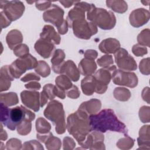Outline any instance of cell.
I'll list each match as a JSON object with an SVG mask.
<instances>
[{
	"mask_svg": "<svg viewBox=\"0 0 150 150\" xmlns=\"http://www.w3.org/2000/svg\"><path fill=\"white\" fill-rule=\"evenodd\" d=\"M1 95H2V96L9 98V99H6L5 98L4 99V103H3L4 105H5L6 106H11V105H13L16 104L18 103V97L17 98H12L13 97L17 96L16 94L15 93H5V94H1Z\"/></svg>",
	"mask_w": 150,
	"mask_h": 150,
	"instance_id": "cell-24",
	"label": "cell"
},
{
	"mask_svg": "<svg viewBox=\"0 0 150 150\" xmlns=\"http://www.w3.org/2000/svg\"><path fill=\"white\" fill-rule=\"evenodd\" d=\"M63 10L53 4L52 6L43 13L44 21L53 23L57 28L59 33L63 35L67 32V22L63 19Z\"/></svg>",
	"mask_w": 150,
	"mask_h": 150,
	"instance_id": "cell-6",
	"label": "cell"
},
{
	"mask_svg": "<svg viewBox=\"0 0 150 150\" xmlns=\"http://www.w3.org/2000/svg\"><path fill=\"white\" fill-rule=\"evenodd\" d=\"M42 70H45L47 72L50 73V67L47 63H46L44 61L39 60L38 62V64L37 65V67L35 69V71L38 73L39 74L41 75V73L42 72Z\"/></svg>",
	"mask_w": 150,
	"mask_h": 150,
	"instance_id": "cell-28",
	"label": "cell"
},
{
	"mask_svg": "<svg viewBox=\"0 0 150 150\" xmlns=\"http://www.w3.org/2000/svg\"><path fill=\"white\" fill-rule=\"evenodd\" d=\"M25 87L27 88H30L33 90H39L40 88V85L39 83L36 82H32L25 85Z\"/></svg>",
	"mask_w": 150,
	"mask_h": 150,
	"instance_id": "cell-35",
	"label": "cell"
},
{
	"mask_svg": "<svg viewBox=\"0 0 150 150\" xmlns=\"http://www.w3.org/2000/svg\"><path fill=\"white\" fill-rule=\"evenodd\" d=\"M1 121L5 126L11 130H15L17 127L28 115L33 112L23 105L9 108L1 103Z\"/></svg>",
	"mask_w": 150,
	"mask_h": 150,
	"instance_id": "cell-3",
	"label": "cell"
},
{
	"mask_svg": "<svg viewBox=\"0 0 150 150\" xmlns=\"http://www.w3.org/2000/svg\"><path fill=\"white\" fill-rule=\"evenodd\" d=\"M67 95L69 97H70L71 98H77L80 95L78 88L75 86H73L72 88H71L70 91H68L67 92Z\"/></svg>",
	"mask_w": 150,
	"mask_h": 150,
	"instance_id": "cell-31",
	"label": "cell"
},
{
	"mask_svg": "<svg viewBox=\"0 0 150 150\" xmlns=\"http://www.w3.org/2000/svg\"><path fill=\"white\" fill-rule=\"evenodd\" d=\"M57 73H65L74 81H78L80 77L76 66L71 60L63 62L59 67Z\"/></svg>",
	"mask_w": 150,
	"mask_h": 150,
	"instance_id": "cell-14",
	"label": "cell"
},
{
	"mask_svg": "<svg viewBox=\"0 0 150 150\" xmlns=\"http://www.w3.org/2000/svg\"><path fill=\"white\" fill-rule=\"evenodd\" d=\"M51 128V126L49 122H47L44 118H39L36 120V129L37 132L44 134L45 132H49Z\"/></svg>",
	"mask_w": 150,
	"mask_h": 150,
	"instance_id": "cell-22",
	"label": "cell"
},
{
	"mask_svg": "<svg viewBox=\"0 0 150 150\" xmlns=\"http://www.w3.org/2000/svg\"><path fill=\"white\" fill-rule=\"evenodd\" d=\"M114 92H115V93H121V92L123 93H124L125 94H127V93H130L129 91L125 88H115V90ZM117 100H120V101H127L129 97H128L127 96H125V95H122V94H120V95H117V96H114Z\"/></svg>",
	"mask_w": 150,
	"mask_h": 150,
	"instance_id": "cell-27",
	"label": "cell"
},
{
	"mask_svg": "<svg viewBox=\"0 0 150 150\" xmlns=\"http://www.w3.org/2000/svg\"><path fill=\"white\" fill-rule=\"evenodd\" d=\"M64 53L61 49H57L54 52V54L51 59V63H52V69L55 73H57L59 67L64 62Z\"/></svg>",
	"mask_w": 150,
	"mask_h": 150,
	"instance_id": "cell-20",
	"label": "cell"
},
{
	"mask_svg": "<svg viewBox=\"0 0 150 150\" xmlns=\"http://www.w3.org/2000/svg\"><path fill=\"white\" fill-rule=\"evenodd\" d=\"M81 88L86 95L90 96L95 91V80L93 76H88L82 80Z\"/></svg>",
	"mask_w": 150,
	"mask_h": 150,
	"instance_id": "cell-19",
	"label": "cell"
},
{
	"mask_svg": "<svg viewBox=\"0 0 150 150\" xmlns=\"http://www.w3.org/2000/svg\"><path fill=\"white\" fill-rule=\"evenodd\" d=\"M42 4H40V1H36V6L37 8H38L40 11L45 10L47 9L48 7H49L51 5V2L50 1H45L44 4H43V6L42 5Z\"/></svg>",
	"mask_w": 150,
	"mask_h": 150,
	"instance_id": "cell-33",
	"label": "cell"
},
{
	"mask_svg": "<svg viewBox=\"0 0 150 150\" xmlns=\"http://www.w3.org/2000/svg\"><path fill=\"white\" fill-rule=\"evenodd\" d=\"M5 4L1 5V8L9 21H15L20 18L25 10V6L21 1H4Z\"/></svg>",
	"mask_w": 150,
	"mask_h": 150,
	"instance_id": "cell-9",
	"label": "cell"
},
{
	"mask_svg": "<svg viewBox=\"0 0 150 150\" xmlns=\"http://www.w3.org/2000/svg\"><path fill=\"white\" fill-rule=\"evenodd\" d=\"M111 59H112L111 56L105 55V56H103L100 59H98L97 63L100 65V66L106 67L107 66H109L110 64H111L113 63V62H107V60H109Z\"/></svg>",
	"mask_w": 150,
	"mask_h": 150,
	"instance_id": "cell-30",
	"label": "cell"
},
{
	"mask_svg": "<svg viewBox=\"0 0 150 150\" xmlns=\"http://www.w3.org/2000/svg\"><path fill=\"white\" fill-rule=\"evenodd\" d=\"M115 60L118 67L124 70H135L137 69V63L126 50L119 48L115 53Z\"/></svg>",
	"mask_w": 150,
	"mask_h": 150,
	"instance_id": "cell-10",
	"label": "cell"
},
{
	"mask_svg": "<svg viewBox=\"0 0 150 150\" xmlns=\"http://www.w3.org/2000/svg\"><path fill=\"white\" fill-rule=\"evenodd\" d=\"M44 115L52 121L57 134H63L66 130L64 112L62 104L56 100L50 101L44 111Z\"/></svg>",
	"mask_w": 150,
	"mask_h": 150,
	"instance_id": "cell-4",
	"label": "cell"
},
{
	"mask_svg": "<svg viewBox=\"0 0 150 150\" xmlns=\"http://www.w3.org/2000/svg\"><path fill=\"white\" fill-rule=\"evenodd\" d=\"M38 62L31 54L20 57L13 62L9 66V70L12 76L16 79L19 78L26 70L32 69L37 66Z\"/></svg>",
	"mask_w": 150,
	"mask_h": 150,
	"instance_id": "cell-7",
	"label": "cell"
},
{
	"mask_svg": "<svg viewBox=\"0 0 150 150\" xmlns=\"http://www.w3.org/2000/svg\"><path fill=\"white\" fill-rule=\"evenodd\" d=\"M28 52H29V48L26 45H24V44L17 45L13 49V53H15V54L20 57H23L26 54H29Z\"/></svg>",
	"mask_w": 150,
	"mask_h": 150,
	"instance_id": "cell-25",
	"label": "cell"
},
{
	"mask_svg": "<svg viewBox=\"0 0 150 150\" xmlns=\"http://www.w3.org/2000/svg\"><path fill=\"white\" fill-rule=\"evenodd\" d=\"M110 4L106 1L107 6L110 8H111L113 11L118 13H123L127 10V4L125 3L121 6L115 4L113 1H108Z\"/></svg>",
	"mask_w": 150,
	"mask_h": 150,
	"instance_id": "cell-26",
	"label": "cell"
},
{
	"mask_svg": "<svg viewBox=\"0 0 150 150\" xmlns=\"http://www.w3.org/2000/svg\"><path fill=\"white\" fill-rule=\"evenodd\" d=\"M21 32L18 30H12L10 31L6 36V42L11 49H13L16 46L15 45L18 43H20L22 42V36L15 38Z\"/></svg>",
	"mask_w": 150,
	"mask_h": 150,
	"instance_id": "cell-21",
	"label": "cell"
},
{
	"mask_svg": "<svg viewBox=\"0 0 150 150\" xmlns=\"http://www.w3.org/2000/svg\"><path fill=\"white\" fill-rule=\"evenodd\" d=\"M56 84L59 87L63 90L70 89V88L72 86V83L71 81L64 75L58 76L56 79Z\"/></svg>",
	"mask_w": 150,
	"mask_h": 150,
	"instance_id": "cell-23",
	"label": "cell"
},
{
	"mask_svg": "<svg viewBox=\"0 0 150 150\" xmlns=\"http://www.w3.org/2000/svg\"><path fill=\"white\" fill-rule=\"evenodd\" d=\"M132 52L133 53L137 56H142L145 54L147 53V49L145 47H144V46H141L139 45H135L133 46L132 48Z\"/></svg>",
	"mask_w": 150,
	"mask_h": 150,
	"instance_id": "cell-29",
	"label": "cell"
},
{
	"mask_svg": "<svg viewBox=\"0 0 150 150\" xmlns=\"http://www.w3.org/2000/svg\"><path fill=\"white\" fill-rule=\"evenodd\" d=\"M70 28H73L74 35L83 39H88L97 32L96 25L92 22H87L84 19L74 21Z\"/></svg>",
	"mask_w": 150,
	"mask_h": 150,
	"instance_id": "cell-8",
	"label": "cell"
},
{
	"mask_svg": "<svg viewBox=\"0 0 150 150\" xmlns=\"http://www.w3.org/2000/svg\"><path fill=\"white\" fill-rule=\"evenodd\" d=\"M91 129L101 132L112 131L128 135V130L124 124L121 122L111 109H104L97 114L89 116Z\"/></svg>",
	"mask_w": 150,
	"mask_h": 150,
	"instance_id": "cell-1",
	"label": "cell"
},
{
	"mask_svg": "<svg viewBox=\"0 0 150 150\" xmlns=\"http://www.w3.org/2000/svg\"><path fill=\"white\" fill-rule=\"evenodd\" d=\"M149 18V12L143 8L135 9L129 15L131 25L134 27H139L146 23Z\"/></svg>",
	"mask_w": 150,
	"mask_h": 150,
	"instance_id": "cell-13",
	"label": "cell"
},
{
	"mask_svg": "<svg viewBox=\"0 0 150 150\" xmlns=\"http://www.w3.org/2000/svg\"><path fill=\"white\" fill-rule=\"evenodd\" d=\"M67 130L82 145L86 141V137L91 131L89 117L84 111L79 109L67 118Z\"/></svg>",
	"mask_w": 150,
	"mask_h": 150,
	"instance_id": "cell-2",
	"label": "cell"
},
{
	"mask_svg": "<svg viewBox=\"0 0 150 150\" xmlns=\"http://www.w3.org/2000/svg\"><path fill=\"white\" fill-rule=\"evenodd\" d=\"M23 104L35 111L39 110V93L36 91H23L21 94Z\"/></svg>",
	"mask_w": 150,
	"mask_h": 150,
	"instance_id": "cell-12",
	"label": "cell"
},
{
	"mask_svg": "<svg viewBox=\"0 0 150 150\" xmlns=\"http://www.w3.org/2000/svg\"><path fill=\"white\" fill-rule=\"evenodd\" d=\"M79 71L83 75H91L94 73L97 66L94 61L83 59L79 64Z\"/></svg>",
	"mask_w": 150,
	"mask_h": 150,
	"instance_id": "cell-17",
	"label": "cell"
},
{
	"mask_svg": "<svg viewBox=\"0 0 150 150\" xmlns=\"http://www.w3.org/2000/svg\"><path fill=\"white\" fill-rule=\"evenodd\" d=\"M35 49L40 56L44 58H48L50 56L54 49L53 43L43 39L38 40L35 45Z\"/></svg>",
	"mask_w": 150,
	"mask_h": 150,
	"instance_id": "cell-15",
	"label": "cell"
},
{
	"mask_svg": "<svg viewBox=\"0 0 150 150\" xmlns=\"http://www.w3.org/2000/svg\"><path fill=\"white\" fill-rule=\"evenodd\" d=\"M40 36L42 39L47 40L56 45H59L60 42V36L56 33L54 28L50 25H45L44 26Z\"/></svg>",
	"mask_w": 150,
	"mask_h": 150,
	"instance_id": "cell-16",
	"label": "cell"
},
{
	"mask_svg": "<svg viewBox=\"0 0 150 150\" xmlns=\"http://www.w3.org/2000/svg\"><path fill=\"white\" fill-rule=\"evenodd\" d=\"M35 115L34 113L28 115L24 120L16 127L17 132L21 135H26L29 134L31 129V121L35 119Z\"/></svg>",
	"mask_w": 150,
	"mask_h": 150,
	"instance_id": "cell-18",
	"label": "cell"
},
{
	"mask_svg": "<svg viewBox=\"0 0 150 150\" xmlns=\"http://www.w3.org/2000/svg\"><path fill=\"white\" fill-rule=\"evenodd\" d=\"M87 19L102 29H111L115 25V17L112 12L94 6L87 12Z\"/></svg>",
	"mask_w": 150,
	"mask_h": 150,
	"instance_id": "cell-5",
	"label": "cell"
},
{
	"mask_svg": "<svg viewBox=\"0 0 150 150\" xmlns=\"http://www.w3.org/2000/svg\"><path fill=\"white\" fill-rule=\"evenodd\" d=\"M111 78L113 82L121 86H126L129 87H134L137 85L138 78L135 73L125 72L120 70H115Z\"/></svg>",
	"mask_w": 150,
	"mask_h": 150,
	"instance_id": "cell-11",
	"label": "cell"
},
{
	"mask_svg": "<svg viewBox=\"0 0 150 150\" xmlns=\"http://www.w3.org/2000/svg\"><path fill=\"white\" fill-rule=\"evenodd\" d=\"M32 80L39 81V80H40V77L39 76H38L37 75H36L35 73H31L26 74L25 77H23L21 79V81H24V82H26V81H28L29 80Z\"/></svg>",
	"mask_w": 150,
	"mask_h": 150,
	"instance_id": "cell-32",
	"label": "cell"
},
{
	"mask_svg": "<svg viewBox=\"0 0 150 150\" xmlns=\"http://www.w3.org/2000/svg\"><path fill=\"white\" fill-rule=\"evenodd\" d=\"M97 53L96 52V50H88L86 51L85 53L86 57H87V56H89L88 58L91 60L96 59L97 57Z\"/></svg>",
	"mask_w": 150,
	"mask_h": 150,
	"instance_id": "cell-34",
	"label": "cell"
},
{
	"mask_svg": "<svg viewBox=\"0 0 150 150\" xmlns=\"http://www.w3.org/2000/svg\"><path fill=\"white\" fill-rule=\"evenodd\" d=\"M59 2L62 3L63 4V5L64 6V7H66V8H68L70 6H71L73 5V4H76L77 2V1H59Z\"/></svg>",
	"mask_w": 150,
	"mask_h": 150,
	"instance_id": "cell-36",
	"label": "cell"
}]
</instances>
